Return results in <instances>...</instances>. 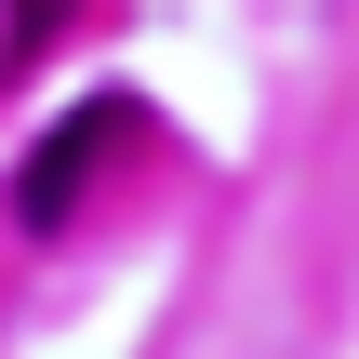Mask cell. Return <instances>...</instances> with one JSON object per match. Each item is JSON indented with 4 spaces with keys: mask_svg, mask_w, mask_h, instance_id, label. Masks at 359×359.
Returning a JSON list of instances; mask_svg holds the SVG:
<instances>
[{
    "mask_svg": "<svg viewBox=\"0 0 359 359\" xmlns=\"http://www.w3.org/2000/svg\"><path fill=\"white\" fill-rule=\"evenodd\" d=\"M53 27H67V0H0V67H27Z\"/></svg>",
    "mask_w": 359,
    "mask_h": 359,
    "instance_id": "cell-2",
    "label": "cell"
},
{
    "mask_svg": "<svg viewBox=\"0 0 359 359\" xmlns=\"http://www.w3.org/2000/svg\"><path fill=\"white\" fill-rule=\"evenodd\" d=\"M107 147H120V107H67V120L27 147V173H13V226H67Z\"/></svg>",
    "mask_w": 359,
    "mask_h": 359,
    "instance_id": "cell-1",
    "label": "cell"
}]
</instances>
